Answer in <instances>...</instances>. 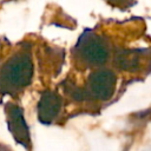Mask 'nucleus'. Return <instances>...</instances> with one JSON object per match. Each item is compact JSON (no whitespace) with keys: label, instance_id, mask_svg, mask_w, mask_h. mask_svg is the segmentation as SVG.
I'll return each instance as SVG.
<instances>
[{"label":"nucleus","instance_id":"obj_1","mask_svg":"<svg viewBox=\"0 0 151 151\" xmlns=\"http://www.w3.org/2000/svg\"><path fill=\"white\" fill-rule=\"evenodd\" d=\"M33 63L26 52H19L6 61L0 70V91L4 93L17 92L31 83Z\"/></svg>","mask_w":151,"mask_h":151},{"label":"nucleus","instance_id":"obj_2","mask_svg":"<svg viewBox=\"0 0 151 151\" xmlns=\"http://www.w3.org/2000/svg\"><path fill=\"white\" fill-rule=\"evenodd\" d=\"M76 50L79 55L91 65H101L106 63L110 55L109 47L104 40L90 31L84 32L76 46Z\"/></svg>","mask_w":151,"mask_h":151},{"label":"nucleus","instance_id":"obj_3","mask_svg":"<svg viewBox=\"0 0 151 151\" xmlns=\"http://www.w3.org/2000/svg\"><path fill=\"white\" fill-rule=\"evenodd\" d=\"M6 112H7V124L12 136L19 144L28 149L31 144L29 131L21 107L13 104H8L6 106Z\"/></svg>","mask_w":151,"mask_h":151},{"label":"nucleus","instance_id":"obj_4","mask_svg":"<svg viewBox=\"0 0 151 151\" xmlns=\"http://www.w3.org/2000/svg\"><path fill=\"white\" fill-rule=\"evenodd\" d=\"M114 84L116 77L110 70H99L88 78L90 93L96 99L106 100L111 98L114 92Z\"/></svg>","mask_w":151,"mask_h":151},{"label":"nucleus","instance_id":"obj_5","mask_svg":"<svg viewBox=\"0 0 151 151\" xmlns=\"http://www.w3.org/2000/svg\"><path fill=\"white\" fill-rule=\"evenodd\" d=\"M61 109V98L51 91H46L38 104V117L42 124H51Z\"/></svg>","mask_w":151,"mask_h":151},{"label":"nucleus","instance_id":"obj_6","mask_svg":"<svg viewBox=\"0 0 151 151\" xmlns=\"http://www.w3.org/2000/svg\"><path fill=\"white\" fill-rule=\"evenodd\" d=\"M117 64L120 68H124V70H129V71H132V70H136L138 66V55L133 52H126L122 55H118L117 57Z\"/></svg>","mask_w":151,"mask_h":151},{"label":"nucleus","instance_id":"obj_7","mask_svg":"<svg viewBox=\"0 0 151 151\" xmlns=\"http://www.w3.org/2000/svg\"><path fill=\"white\" fill-rule=\"evenodd\" d=\"M0 151H9L7 147H5V146H2V145H0Z\"/></svg>","mask_w":151,"mask_h":151}]
</instances>
